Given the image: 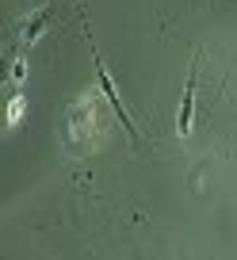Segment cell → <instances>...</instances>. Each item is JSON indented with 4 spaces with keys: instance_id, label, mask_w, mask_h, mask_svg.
I'll return each mask as SVG.
<instances>
[{
    "instance_id": "cell-2",
    "label": "cell",
    "mask_w": 237,
    "mask_h": 260,
    "mask_svg": "<svg viewBox=\"0 0 237 260\" xmlns=\"http://www.w3.org/2000/svg\"><path fill=\"white\" fill-rule=\"evenodd\" d=\"M199 57H203V54H195V61H191V73H188V84H184V96H180V115H176V134H180V138H188V134H191V111H195V81H199Z\"/></svg>"
},
{
    "instance_id": "cell-3",
    "label": "cell",
    "mask_w": 237,
    "mask_h": 260,
    "mask_svg": "<svg viewBox=\"0 0 237 260\" xmlns=\"http://www.w3.org/2000/svg\"><path fill=\"white\" fill-rule=\"evenodd\" d=\"M19 111H23V104H19V96H16V104L8 107V122H16V119H19Z\"/></svg>"
},
{
    "instance_id": "cell-1",
    "label": "cell",
    "mask_w": 237,
    "mask_h": 260,
    "mask_svg": "<svg viewBox=\"0 0 237 260\" xmlns=\"http://www.w3.org/2000/svg\"><path fill=\"white\" fill-rule=\"evenodd\" d=\"M92 57H96V81H99V88H104V96L111 100V107H115V111H119V119H123V126L130 130L134 138H142V130H138V122H134V115H130V111H126V107H123V100H119V88H115V81H111V77H107V69H104V57H99L96 50H92Z\"/></svg>"
}]
</instances>
